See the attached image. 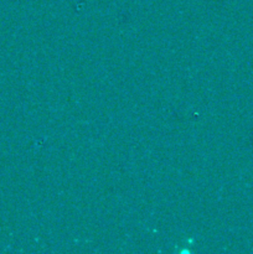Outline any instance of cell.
Returning a JSON list of instances; mask_svg holds the SVG:
<instances>
[]
</instances>
